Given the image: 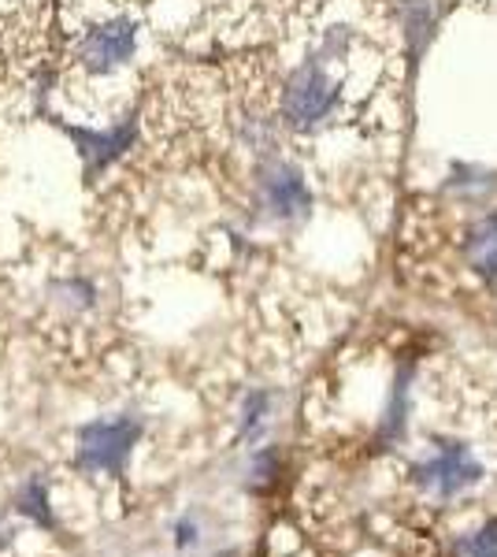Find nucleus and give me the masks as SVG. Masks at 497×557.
<instances>
[{
	"label": "nucleus",
	"instance_id": "1",
	"mask_svg": "<svg viewBox=\"0 0 497 557\" xmlns=\"http://www.w3.org/2000/svg\"><path fill=\"white\" fill-rule=\"evenodd\" d=\"M357 34L349 26H331L323 38L320 52L309 60H301L283 83L278 94V120L294 134H312L327 127L334 112L341 108V83L331 75V60H346Z\"/></svg>",
	"mask_w": 497,
	"mask_h": 557
},
{
	"label": "nucleus",
	"instance_id": "7",
	"mask_svg": "<svg viewBox=\"0 0 497 557\" xmlns=\"http://www.w3.org/2000/svg\"><path fill=\"white\" fill-rule=\"evenodd\" d=\"M460 260L475 275H497V212L479 215L472 227H464Z\"/></svg>",
	"mask_w": 497,
	"mask_h": 557
},
{
	"label": "nucleus",
	"instance_id": "6",
	"mask_svg": "<svg viewBox=\"0 0 497 557\" xmlns=\"http://www.w3.org/2000/svg\"><path fill=\"white\" fill-rule=\"evenodd\" d=\"M138 438V424L131 420H112V424H89L83 431V461L89 469L120 472L131 443Z\"/></svg>",
	"mask_w": 497,
	"mask_h": 557
},
{
	"label": "nucleus",
	"instance_id": "4",
	"mask_svg": "<svg viewBox=\"0 0 497 557\" xmlns=\"http://www.w3.org/2000/svg\"><path fill=\"white\" fill-rule=\"evenodd\" d=\"M257 197L260 209H268L275 220H301L312 209V190L305 183L301 168L286 160H271L257 175Z\"/></svg>",
	"mask_w": 497,
	"mask_h": 557
},
{
	"label": "nucleus",
	"instance_id": "3",
	"mask_svg": "<svg viewBox=\"0 0 497 557\" xmlns=\"http://www.w3.org/2000/svg\"><path fill=\"white\" fill-rule=\"evenodd\" d=\"M138 49V23L131 15H115L97 26H89L78 41V64L89 75H112L115 67H123Z\"/></svg>",
	"mask_w": 497,
	"mask_h": 557
},
{
	"label": "nucleus",
	"instance_id": "8",
	"mask_svg": "<svg viewBox=\"0 0 497 557\" xmlns=\"http://www.w3.org/2000/svg\"><path fill=\"white\" fill-rule=\"evenodd\" d=\"M457 557H497V520H490V524H483L479 532L460 539Z\"/></svg>",
	"mask_w": 497,
	"mask_h": 557
},
{
	"label": "nucleus",
	"instance_id": "5",
	"mask_svg": "<svg viewBox=\"0 0 497 557\" xmlns=\"http://www.w3.org/2000/svg\"><path fill=\"white\" fill-rule=\"evenodd\" d=\"M67 138L78 146L86 178H97V175H104L115 160H123L126 152L134 149V141H138V112L123 115L120 123H112V127H104V131L67 127Z\"/></svg>",
	"mask_w": 497,
	"mask_h": 557
},
{
	"label": "nucleus",
	"instance_id": "2",
	"mask_svg": "<svg viewBox=\"0 0 497 557\" xmlns=\"http://www.w3.org/2000/svg\"><path fill=\"white\" fill-rule=\"evenodd\" d=\"M412 475H415V483L435 494L438 502H449L483 480V465L475 461V454L468 450V446L449 443V446H438L423 465H415Z\"/></svg>",
	"mask_w": 497,
	"mask_h": 557
}]
</instances>
